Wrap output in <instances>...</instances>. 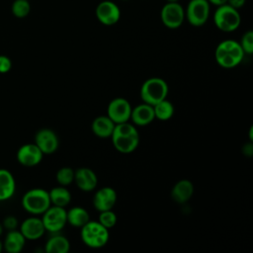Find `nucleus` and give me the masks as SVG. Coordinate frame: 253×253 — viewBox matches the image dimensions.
Listing matches in <instances>:
<instances>
[{
  "label": "nucleus",
  "instance_id": "nucleus-35",
  "mask_svg": "<svg viewBox=\"0 0 253 253\" xmlns=\"http://www.w3.org/2000/svg\"><path fill=\"white\" fill-rule=\"evenodd\" d=\"M2 248H3V243H2L1 240H0V252L2 251Z\"/></svg>",
  "mask_w": 253,
  "mask_h": 253
},
{
  "label": "nucleus",
  "instance_id": "nucleus-27",
  "mask_svg": "<svg viewBox=\"0 0 253 253\" xmlns=\"http://www.w3.org/2000/svg\"><path fill=\"white\" fill-rule=\"evenodd\" d=\"M55 178L60 186H68L74 180V170L70 167H62L56 172Z\"/></svg>",
  "mask_w": 253,
  "mask_h": 253
},
{
  "label": "nucleus",
  "instance_id": "nucleus-28",
  "mask_svg": "<svg viewBox=\"0 0 253 253\" xmlns=\"http://www.w3.org/2000/svg\"><path fill=\"white\" fill-rule=\"evenodd\" d=\"M99 212H100V214L98 217V221L102 225H104L106 228L110 229L117 223V215L112 210L103 211H99Z\"/></svg>",
  "mask_w": 253,
  "mask_h": 253
},
{
  "label": "nucleus",
  "instance_id": "nucleus-22",
  "mask_svg": "<svg viewBox=\"0 0 253 253\" xmlns=\"http://www.w3.org/2000/svg\"><path fill=\"white\" fill-rule=\"evenodd\" d=\"M70 249V243L68 239L59 234L51 236L44 245V251L46 253H67Z\"/></svg>",
  "mask_w": 253,
  "mask_h": 253
},
{
  "label": "nucleus",
  "instance_id": "nucleus-16",
  "mask_svg": "<svg viewBox=\"0 0 253 253\" xmlns=\"http://www.w3.org/2000/svg\"><path fill=\"white\" fill-rule=\"evenodd\" d=\"M76 186L83 192L93 191L98 183L96 173L87 167H81L74 171V180Z\"/></svg>",
  "mask_w": 253,
  "mask_h": 253
},
{
  "label": "nucleus",
  "instance_id": "nucleus-29",
  "mask_svg": "<svg viewBox=\"0 0 253 253\" xmlns=\"http://www.w3.org/2000/svg\"><path fill=\"white\" fill-rule=\"evenodd\" d=\"M239 44H240L242 50L244 51V53L252 54V52H253V32L252 31L246 32L242 36Z\"/></svg>",
  "mask_w": 253,
  "mask_h": 253
},
{
  "label": "nucleus",
  "instance_id": "nucleus-15",
  "mask_svg": "<svg viewBox=\"0 0 253 253\" xmlns=\"http://www.w3.org/2000/svg\"><path fill=\"white\" fill-rule=\"evenodd\" d=\"M20 231L26 238V240H37L41 238L45 228L43 226L42 218L37 216H31L26 218L20 225Z\"/></svg>",
  "mask_w": 253,
  "mask_h": 253
},
{
  "label": "nucleus",
  "instance_id": "nucleus-25",
  "mask_svg": "<svg viewBox=\"0 0 253 253\" xmlns=\"http://www.w3.org/2000/svg\"><path fill=\"white\" fill-rule=\"evenodd\" d=\"M154 116L159 121H168L174 115V106L170 101L164 99L153 105Z\"/></svg>",
  "mask_w": 253,
  "mask_h": 253
},
{
  "label": "nucleus",
  "instance_id": "nucleus-7",
  "mask_svg": "<svg viewBox=\"0 0 253 253\" xmlns=\"http://www.w3.org/2000/svg\"><path fill=\"white\" fill-rule=\"evenodd\" d=\"M210 5L207 0H190L185 10V19L194 27L205 25L210 17Z\"/></svg>",
  "mask_w": 253,
  "mask_h": 253
},
{
  "label": "nucleus",
  "instance_id": "nucleus-37",
  "mask_svg": "<svg viewBox=\"0 0 253 253\" xmlns=\"http://www.w3.org/2000/svg\"><path fill=\"white\" fill-rule=\"evenodd\" d=\"M122 1H128V0H122Z\"/></svg>",
  "mask_w": 253,
  "mask_h": 253
},
{
  "label": "nucleus",
  "instance_id": "nucleus-10",
  "mask_svg": "<svg viewBox=\"0 0 253 253\" xmlns=\"http://www.w3.org/2000/svg\"><path fill=\"white\" fill-rule=\"evenodd\" d=\"M95 15L101 24L113 26L120 21L121 10L116 3L110 0H104L97 5Z\"/></svg>",
  "mask_w": 253,
  "mask_h": 253
},
{
  "label": "nucleus",
  "instance_id": "nucleus-14",
  "mask_svg": "<svg viewBox=\"0 0 253 253\" xmlns=\"http://www.w3.org/2000/svg\"><path fill=\"white\" fill-rule=\"evenodd\" d=\"M117 202V192L111 187L99 189L93 198V206L98 211L112 210Z\"/></svg>",
  "mask_w": 253,
  "mask_h": 253
},
{
  "label": "nucleus",
  "instance_id": "nucleus-26",
  "mask_svg": "<svg viewBox=\"0 0 253 253\" xmlns=\"http://www.w3.org/2000/svg\"><path fill=\"white\" fill-rule=\"evenodd\" d=\"M12 14L17 18H25L31 12V5L29 0H15L11 7Z\"/></svg>",
  "mask_w": 253,
  "mask_h": 253
},
{
  "label": "nucleus",
  "instance_id": "nucleus-23",
  "mask_svg": "<svg viewBox=\"0 0 253 253\" xmlns=\"http://www.w3.org/2000/svg\"><path fill=\"white\" fill-rule=\"evenodd\" d=\"M67 223L74 227H82L90 220L89 212L82 207H73L66 211Z\"/></svg>",
  "mask_w": 253,
  "mask_h": 253
},
{
  "label": "nucleus",
  "instance_id": "nucleus-34",
  "mask_svg": "<svg viewBox=\"0 0 253 253\" xmlns=\"http://www.w3.org/2000/svg\"><path fill=\"white\" fill-rule=\"evenodd\" d=\"M3 229H4V227H3V225H2V223L0 222V235L3 233Z\"/></svg>",
  "mask_w": 253,
  "mask_h": 253
},
{
  "label": "nucleus",
  "instance_id": "nucleus-17",
  "mask_svg": "<svg viewBox=\"0 0 253 253\" xmlns=\"http://www.w3.org/2000/svg\"><path fill=\"white\" fill-rule=\"evenodd\" d=\"M154 119H155V116H154L153 106L149 104L142 103L137 105L133 109L131 108L130 120L136 126H146L150 124Z\"/></svg>",
  "mask_w": 253,
  "mask_h": 253
},
{
  "label": "nucleus",
  "instance_id": "nucleus-6",
  "mask_svg": "<svg viewBox=\"0 0 253 253\" xmlns=\"http://www.w3.org/2000/svg\"><path fill=\"white\" fill-rule=\"evenodd\" d=\"M213 23L219 31L230 33L238 29L241 17L237 9L228 4H223L216 8L213 15Z\"/></svg>",
  "mask_w": 253,
  "mask_h": 253
},
{
  "label": "nucleus",
  "instance_id": "nucleus-21",
  "mask_svg": "<svg viewBox=\"0 0 253 253\" xmlns=\"http://www.w3.org/2000/svg\"><path fill=\"white\" fill-rule=\"evenodd\" d=\"M26 243V238L20 230H8L4 239L3 247L8 253H19L23 250Z\"/></svg>",
  "mask_w": 253,
  "mask_h": 253
},
{
  "label": "nucleus",
  "instance_id": "nucleus-1",
  "mask_svg": "<svg viewBox=\"0 0 253 253\" xmlns=\"http://www.w3.org/2000/svg\"><path fill=\"white\" fill-rule=\"evenodd\" d=\"M114 147L121 153H131L139 143V135L136 127L128 122L116 124L111 135Z\"/></svg>",
  "mask_w": 253,
  "mask_h": 253
},
{
  "label": "nucleus",
  "instance_id": "nucleus-9",
  "mask_svg": "<svg viewBox=\"0 0 253 253\" xmlns=\"http://www.w3.org/2000/svg\"><path fill=\"white\" fill-rule=\"evenodd\" d=\"M160 18L168 29H178L185 20V10L178 2H167L161 9Z\"/></svg>",
  "mask_w": 253,
  "mask_h": 253
},
{
  "label": "nucleus",
  "instance_id": "nucleus-2",
  "mask_svg": "<svg viewBox=\"0 0 253 253\" xmlns=\"http://www.w3.org/2000/svg\"><path fill=\"white\" fill-rule=\"evenodd\" d=\"M244 54L239 42L234 40L220 42L214 51L215 61L223 68L235 67L242 61Z\"/></svg>",
  "mask_w": 253,
  "mask_h": 253
},
{
  "label": "nucleus",
  "instance_id": "nucleus-33",
  "mask_svg": "<svg viewBox=\"0 0 253 253\" xmlns=\"http://www.w3.org/2000/svg\"><path fill=\"white\" fill-rule=\"evenodd\" d=\"M207 1L210 4H212V5L216 6V7H218L220 5H223V4H226V2H227V0H207Z\"/></svg>",
  "mask_w": 253,
  "mask_h": 253
},
{
  "label": "nucleus",
  "instance_id": "nucleus-4",
  "mask_svg": "<svg viewBox=\"0 0 253 253\" xmlns=\"http://www.w3.org/2000/svg\"><path fill=\"white\" fill-rule=\"evenodd\" d=\"M22 206L32 214H42L51 206L48 192L42 188L27 191L22 198Z\"/></svg>",
  "mask_w": 253,
  "mask_h": 253
},
{
  "label": "nucleus",
  "instance_id": "nucleus-11",
  "mask_svg": "<svg viewBox=\"0 0 253 253\" xmlns=\"http://www.w3.org/2000/svg\"><path fill=\"white\" fill-rule=\"evenodd\" d=\"M130 113L131 106L129 102L125 98L113 99L107 108V116L115 124L128 122L130 119Z\"/></svg>",
  "mask_w": 253,
  "mask_h": 253
},
{
  "label": "nucleus",
  "instance_id": "nucleus-30",
  "mask_svg": "<svg viewBox=\"0 0 253 253\" xmlns=\"http://www.w3.org/2000/svg\"><path fill=\"white\" fill-rule=\"evenodd\" d=\"M2 225L7 230L16 229L18 226V219L14 215H8L3 219Z\"/></svg>",
  "mask_w": 253,
  "mask_h": 253
},
{
  "label": "nucleus",
  "instance_id": "nucleus-36",
  "mask_svg": "<svg viewBox=\"0 0 253 253\" xmlns=\"http://www.w3.org/2000/svg\"><path fill=\"white\" fill-rule=\"evenodd\" d=\"M167 2H178V0H166Z\"/></svg>",
  "mask_w": 253,
  "mask_h": 253
},
{
  "label": "nucleus",
  "instance_id": "nucleus-13",
  "mask_svg": "<svg viewBox=\"0 0 253 253\" xmlns=\"http://www.w3.org/2000/svg\"><path fill=\"white\" fill-rule=\"evenodd\" d=\"M35 143L43 154H51L58 148V137L49 128H42L35 135Z\"/></svg>",
  "mask_w": 253,
  "mask_h": 253
},
{
  "label": "nucleus",
  "instance_id": "nucleus-19",
  "mask_svg": "<svg viewBox=\"0 0 253 253\" xmlns=\"http://www.w3.org/2000/svg\"><path fill=\"white\" fill-rule=\"evenodd\" d=\"M116 124L108 116H99L94 119L91 125L93 133L101 138L111 137Z\"/></svg>",
  "mask_w": 253,
  "mask_h": 253
},
{
  "label": "nucleus",
  "instance_id": "nucleus-31",
  "mask_svg": "<svg viewBox=\"0 0 253 253\" xmlns=\"http://www.w3.org/2000/svg\"><path fill=\"white\" fill-rule=\"evenodd\" d=\"M12 68L11 59L3 54H0V73H7Z\"/></svg>",
  "mask_w": 253,
  "mask_h": 253
},
{
  "label": "nucleus",
  "instance_id": "nucleus-8",
  "mask_svg": "<svg viewBox=\"0 0 253 253\" xmlns=\"http://www.w3.org/2000/svg\"><path fill=\"white\" fill-rule=\"evenodd\" d=\"M42 220L46 231L56 233L67 223L66 211L62 207L52 205L42 213Z\"/></svg>",
  "mask_w": 253,
  "mask_h": 253
},
{
  "label": "nucleus",
  "instance_id": "nucleus-32",
  "mask_svg": "<svg viewBox=\"0 0 253 253\" xmlns=\"http://www.w3.org/2000/svg\"><path fill=\"white\" fill-rule=\"evenodd\" d=\"M245 2H246V0H227L226 4H228L229 6L238 10L239 8H241L245 5Z\"/></svg>",
  "mask_w": 253,
  "mask_h": 253
},
{
  "label": "nucleus",
  "instance_id": "nucleus-20",
  "mask_svg": "<svg viewBox=\"0 0 253 253\" xmlns=\"http://www.w3.org/2000/svg\"><path fill=\"white\" fill-rule=\"evenodd\" d=\"M15 190L16 182L13 174L7 169H0V201L9 200Z\"/></svg>",
  "mask_w": 253,
  "mask_h": 253
},
{
  "label": "nucleus",
  "instance_id": "nucleus-3",
  "mask_svg": "<svg viewBox=\"0 0 253 253\" xmlns=\"http://www.w3.org/2000/svg\"><path fill=\"white\" fill-rule=\"evenodd\" d=\"M80 236L83 243L94 249L104 247L110 237L109 229L102 225L98 220H89L81 227Z\"/></svg>",
  "mask_w": 253,
  "mask_h": 253
},
{
  "label": "nucleus",
  "instance_id": "nucleus-18",
  "mask_svg": "<svg viewBox=\"0 0 253 253\" xmlns=\"http://www.w3.org/2000/svg\"><path fill=\"white\" fill-rule=\"evenodd\" d=\"M194 185L190 180L182 179L176 182L171 190V198L178 204L187 203L193 196Z\"/></svg>",
  "mask_w": 253,
  "mask_h": 253
},
{
  "label": "nucleus",
  "instance_id": "nucleus-24",
  "mask_svg": "<svg viewBox=\"0 0 253 253\" xmlns=\"http://www.w3.org/2000/svg\"><path fill=\"white\" fill-rule=\"evenodd\" d=\"M50 204L57 207H66L71 202V194L64 186H58L48 191Z\"/></svg>",
  "mask_w": 253,
  "mask_h": 253
},
{
  "label": "nucleus",
  "instance_id": "nucleus-5",
  "mask_svg": "<svg viewBox=\"0 0 253 253\" xmlns=\"http://www.w3.org/2000/svg\"><path fill=\"white\" fill-rule=\"evenodd\" d=\"M168 84L159 77H151L145 80L140 88V98L143 103L151 106L166 99L168 95Z\"/></svg>",
  "mask_w": 253,
  "mask_h": 253
},
{
  "label": "nucleus",
  "instance_id": "nucleus-12",
  "mask_svg": "<svg viewBox=\"0 0 253 253\" xmlns=\"http://www.w3.org/2000/svg\"><path fill=\"white\" fill-rule=\"evenodd\" d=\"M43 153L36 145V143H26L17 151V160L20 164L26 167L38 165L42 160Z\"/></svg>",
  "mask_w": 253,
  "mask_h": 253
}]
</instances>
